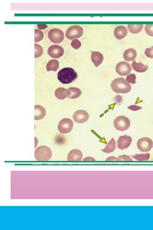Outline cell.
Masks as SVG:
<instances>
[{"mask_svg": "<svg viewBox=\"0 0 153 230\" xmlns=\"http://www.w3.org/2000/svg\"><path fill=\"white\" fill-rule=\"evenodd\" d=\"M77 77V74L76 71L70 67H65L61 69L57 74V78L62 84H69Z\"/></svg>", "mask_w": 153, "mask_h": 230, "instance_id": "cell-1", "label": "cell"}, {"mask_svg": "<svg viewBox=\"0 0 153 230\" xmlns=\"http://www.w3.org/2000/svg\"><path fill=\"white\" fill-rule=\"evenodd\" d=\"M113 90L118 93H126L131 89V85L123 78H116L113 80L111 84Z\"/></svg>", "mask_w": 153, "mask_h": 230, "instance_id": "cell-2", "label": "cell"}, {"mask_svg": "<svg viewBox=\"0 0 153 230\" xmlns=\"http://www.w3.org/2000/svg\"><path fill=\"white\" fill-rule=\"evenodd\" d=\"M52 152L51 149L45 146L38 147L34 151V157L38 161H47L51 158Z\"/></svg>", "mask_w": 153, "mask_h": 230, "instance_id": "cell-3", "label": "cell"}, {"mask_svg": "<svg viewBox=\"0 0 153 230\" xmlns=\"http://www.w3.org/2000/svg\"><path fill=\"white\" fill-rule=\"evenodd\" d=\"M114 128L117 130L124 131L127 130L130 125V121L127 117L119 116L116 117L113 122Z\"/></svg>", "mask_w": 153, "mask_h": 230, "instance_id": "cell-4", "label": "cell"}, {"mask_svg": "<svg viewBox=\"0 0 153 230\" xmlns=\"http://www.w3.org/2000/svg\"><path fill=\"white\" fill-rule=\"evenodd\" d=\"M48 37L50 41L54 43H59L64 39V33L61 30L57 28L51 29L48 33Z\"/></svg>", "mask_w": 153, "mask_h": 230, "instance_id": "cell-5", "label": "cell"}, {"mask_svg": "<svg viewBox=\"0 0 153 230\" xmlns=\"http://www.w3.org/2000/svg\"><path fill=\"white\" fill-rule=\"evenodd\" d=\"M83 33V28L78 25H74L70 27L65 33L66 37L69 39L77 38L81 37Z\"/></svg>", "mask_w": 153, "mask_h": 230, "instance_id": "cell-6", "label": "cell"}, {"mask_svg": "<svg viewBox=\"0 0 153 230\" xmlns=\"http://www.w3.org/2000/svg\"><path fill=\"white\" fill-rule=\"evenodd\" d=\"M73 122L70 119L64 118L62 119L58 125V129L59 132L62 134H67L72 130Z\"/></svg>", "mask_w": 153, "mask_h": 230, "instance_id": "cell-7", "label": "cell"}, {"mask_svg": "<svg viewBox=\"0 0 153 230\" xmlns=\"http://www.w3.org/2000/svg\"><path fill=\"white\" fill-rule=\"evenodd\" d=\"M137 145L140 151L146 152L149 151L153 147V142L151 139L145 137L140 138Z\"/></svg>", "mask_w": 153, "mask_h": 230, "instance_id": "cell-8", "label": "cell"}, {"mask_svg": "<svg viewBox=\"0 0 153 230\" xmlns=\"http://www.w3.org/2000/svg\"><path fill=\"white\" fill-rule=\"evenodd\" d=\"M64 52V49L62 46L56 44L50 46L47 51L49 55L54 58H60L63 55Z\"/></svg>", "mask_w": 153, "mask_h": 230, "instance_id": "cell-9", "label": "cell"}, {"mask_svg": "<svg viewBox=\"0 0 153 230\" xmlns=\"http://www.w3.org/2000/svg\"><path fill=\"white\" fill-rule=\"evenodd\" d=\"M116 72L121 76H126L131 72V69L130 64L126 61L118 63L116 67Z\"/></svg>", "mask_w": 153, "mask_h": 230, "instance_id": "cell-10", "label": "cell"}, {"mask_svg": "<svg viewBox=\"0 0 153 230\" xmlns=\"http://www.w3.org/2000/svg\"><path fill=\"white\" fill-rule=\"evenodd\" d=\"M89 118V115L87 111L84 110H78L74 114L73 118L77 123H82L86 122Z\"/></svg>", "mask_w": 153, "mask_h": 230, "instance_id": "cell-11", "label": "cell"}, {"mask_svg": "<svg viewBox=\"0 0 153 230\" xmlns=\"http://www.w3.org/2000/svg\"><path fill=\"white\" fill-rule=\"evenodd\" d=\"M132 141L130 136L126 135L120 136L117 141V147L122 150L126 149L131 144Z\"/></svg>", "mask_w": 153, "mask_h": 230, "instance_id": "cell-12", "label": "cell"}, {"mask_svg": "<svg viewBox=\"0 0 153 230\" xmlns=\"http://www.w3.org/2000/svg\"><path fill=\"white\" fill-rule=\"evenodd\" d=\"M83 157L81 151L78 149H75L71 150L68 153L67 160L69 161H80Z\"/></svg>", "mask_w": 153, "mask_h": 230, "instance_id": "cell-13", "label": "cell"}, {"mask_svg": "<svg viewBox=\"0 0 153 230\" xmlns=\"http://www.w3.org/2000/svg\"><path fill=\"white\" fill-rule=\"evenodd\" d=\"M127 33V29L123 25H120L117 26L115 28L114 34L117 39L121 40L126 36Z\"/></svg>", "mask_w": 153, "mask_h": 230, "instance_id": "cell-14", "label": "cell"}, {"mask_svg": "<svg viewBox=\"0 0 153 230\" xmlns=\"http://www.w3.org/2000/svg\"><path fill=\"white\" fill-rule=\"evenodd\" d=\"M91 59L95 66L97 67L102 62L103 56L99 52L93 51L91 52Z\"/></svg>", "mask_w": 153, "mask_h": 230, "instance_id": "cell-15", "label": "cell"}, {"mask_svg": "<svg viewBox=\"0 0 153 230\" xmlns=\"http://www.w3.org/2000/svg\"><path fill=\"white\" fill-rule=\"evenodd\" d=\"M34 110V119L35 120H39L43 118L46 115L45 109L41 105H35Z\"/></svg>", "mask_w": 153, "mask_h": 230, "instance_id": "cell-16", "label": "cell"}, {"mask_svg": "<svg viewBox=\"0 0 153 230\" xmlns=\"http://www.w3.org/2000/svg\"><path fill=\"white\" fill-rule=\"evenodd\" d=\"M70 94V92L68 88L60 87L57 89L55 92L56 97L59 99H63L68 97Z\"/></svg>", "mask_w": 153, "mask_h": 230, "instance_id": "cell-17", "label": "cell"}, {"mask_svg": "<svg viewBox=\"0 0 153 230\" xmlns=\"http://www.w3.org/2000/svg\"><path fill=\"white\" fill-rule=\"evenodd\" d=\"M137 56L136 50L132 48L126 50L123 53V57L126 61H131L135 59Z\"/></svg>", "mask_w": 153, "mask_h": 230, "instance_id": "cell-18", "label": "cell"}, {"mask_svg": "<svg viewBox=\"0 0 153 230\" xmlns=\"http://www.w3.org/2000/svg\"><path fill=\"white\" fill-rule=\"evenodd\" d=\"M131 66L134 70L138 72H145L146 71L148 68L147 65H145L141 62L137 63L135 60L132 62Z\"/></svg>", "mask_w": 153, "mask_h": 230, "instance_id": "cell-19", "label": "cell"}, {"mask_svg": "<svg viewBox=\"0 0 153 230\" xmlns=\"http://www.w3.org/2000/svg\"><path fill=\"white\" fill-rule=\"evenodd\" d=\"M116 148V142L114 138H112L102 151L105 153H109L113 152Z\"/></svg>", "mask_w": 153, "mask_h": 230, "instance_id": "cell-20", "label": "cell"}, {"mask_svg": "<svg viewBox=\"0 0 153 230\" xmlns=\"http://www.w3.org/2000/svg\"><path fill=\"white\" fill-rule=\"evenodd\" d=\"M59 66V62L56 59H52L47 63L46 69L48 71H56Z\"/></svg>", "mask_w": 153, "mask_h": 230, "instance_id": "cell-21", "label": "cell"}, {"mask_svg": "<svg viewBox=\"0 0 153 230\" xmlns=\"http://www.w3.org/2000/svg\"><path fill=\"white\" fill-rule=\"evenodd\" d=\"M70 92V95L68 97L71 99H75L79 97L82 94V91L79 88L75 87H71L68 88Z\"/></svg>", "mask_w": 153, "mask_h": 230, "instance_id": "cell-22", "label": "cell"}, {"mask_svg": "<svg viewBox=\"0 0 153 230\" xmlns=\"http://www.w3.org/2000/svg\"><path fill=\"white\" fill-rule=\"evenodd\" d=\"M129 31L133 34H137L142 29L143 27V24H128L127 26Z\"/></svg>", "mask_w": 153, "mask_h": 230, "instance_id": "cell-23", "label": "cell"}, {"mask_svg": "<svg viewBox=\"0 0 153 230\" xmlns=\"http://www.w3.org/2000/svg\"><path fill=\"white\" fill-rule=\"evenodd\" d=\"M131 157L134 159L138 161H146L149 160L150 154L148 153L144 154H135L134 155H132Z\"/></svg>", "mask_w": 153, "mask_h": 230, "instance_id": "cell-24", "label": "cell"}, {"mask_svg": "<svg viewBox=\"0 0 153 230\" xmlns=\"http://www.w3.org/2000/svg\"><path fill=\"white\" fill-rule=\"evenodd\" d=\"M34 42H38L42 40L44 36L43 32L38 29H34Z\"/></svg>", "mask_w": 153, "mask_h": 230, "instance_id": "cell-25", "label": "cell"}, {"mask_svg": "<svg viewBox=\"0 0 153 230\" xmlns=\"http://www.w3.org/2000/svg\"><path fill=\"white\" fill-rule=\"evenodd\" d=\"M35 53L34 57L38 58L41 56L43 53L42 47L39 44L36 43L34 44Z\"/></svg>", "mask_w": 153, "mask_h": 230, "instance_id": "cell-26", "label": "cell"}, {"mask_svg": "<svg viewBox=\"0 0 153 230\" xmlns=\"http://www.w3.org/2000/svg\"><path fill=\"white\" fill-rule=\"evenodd\" d=\"M136 76L134 74L131 73L128 75L126 78V81L129 83L134 84L136 81Z\"/></svg>", "mask_w": 153, "mask_h": 230, "instance_id": "cell-27", "label": "cell"}, {"mask_svg": "<svg viewBox=\"0 0 153 230\" xmlns=\"http://www.w3.org/2000/svg\"><path fill=\"white\" fill-rule=\"evenodd\" d=\"M145 30L146 34L153 37V24H147L145 27Z\"/></svg>", "mask_w": 153, "mask_h": 230, "instance_id": "cell-28", "label": "cell"}, {"mask_svg": "<svg viewBox=\"0 0 153 230\" xmlns=\"http://www.w3.org/2000/svg\"><path fill=\"white\" fill-rule=\"evenodd\" d=\"M71 45L74 49H77L81 46V43L79 40L77 39H74L72 41Z\"/></svg>", "mask_w": 153, "mask_h": 230, "instance_id": "cell-29", "label": "cell"}, {"mask_svg": "<svg viewBox=\"0 0 153 230\" xmlns=\"http://www.w3.org/2000/svg\"><path fill=\"white\" fill-rule=\"evenodd\" d=\"M117 161H132L133 160L128 156L125 155H120L117 157Z\"/></svg>", "mask_w": 153, "mask_h": 230, "instance_id": "cell-30", "label": "cell"}, {"mask_svg": "<svg viewBox=\"0 0 153 230\" xmlns=\"http://www.w3.org/2000/svg\"><path fill=\"white\" fill-rule=\"evenodd\" d=\"M145 54L148 58H153V46L150 48H147L145 50Z\"/></svg>", "mask_w": 153, "mask_h": 230, "instance_id": "cell-31", "label": "cell"}, {"mask_svg": "<svg viewBox=\"0 0 153 230\" xmlns=\"http://www.w3.org/2000/svg\"><path fill=\"white\" fill-rule=\"evenodd\" d=\"M128 108L132 111H136L142 109L141 107L135 105H131L127 107Z\"/></svg>", "mask_w": 153, "mask_h": 230, "instance_id": "cell-32", "label": "cell"}, {"mask_svg": "<svg viewBox=\"0 0 153 230\" xmlns=\"http://www.w3.org/2000/svg\"><path fill=\"white\" fill-rule=\"evenodd\" d=\"M37 27L39 29L42 30L46 28L48 26L46 24H38Z\"/></svg>", "mask_w": 153, "mask_h": 230, "instance_id": "cell-33", "label": "cell"}, {"mask_svg": "<svg viewBox=\"0 0 153 230\" xmlns=\"http://www.w3.org/2000/svg\"><path fill=\"white\" fill-rule=\"evenodd\" d=\"M83 161H94L95 159L91 157H87L84 158L83 159Z\"/></svg>", "mask_w": 153, "mask_h": 230, "instance_id": "cell-34", "label": "cell"}, {"mask_svg": "<svg viewBox=\"0 0 153 230\" xmlns=\"http://www.w3.org/2000/svg\"><path fill=\"white\" fill-rule=\"evenodd\" d=\"M35 147H36L37 144L38 140L37 138L35 137Z\"/></svg>", "mask_w": 153, "mask_h": 230, "instance_id": "cell-35", "label": "cell"}]
</instances>
